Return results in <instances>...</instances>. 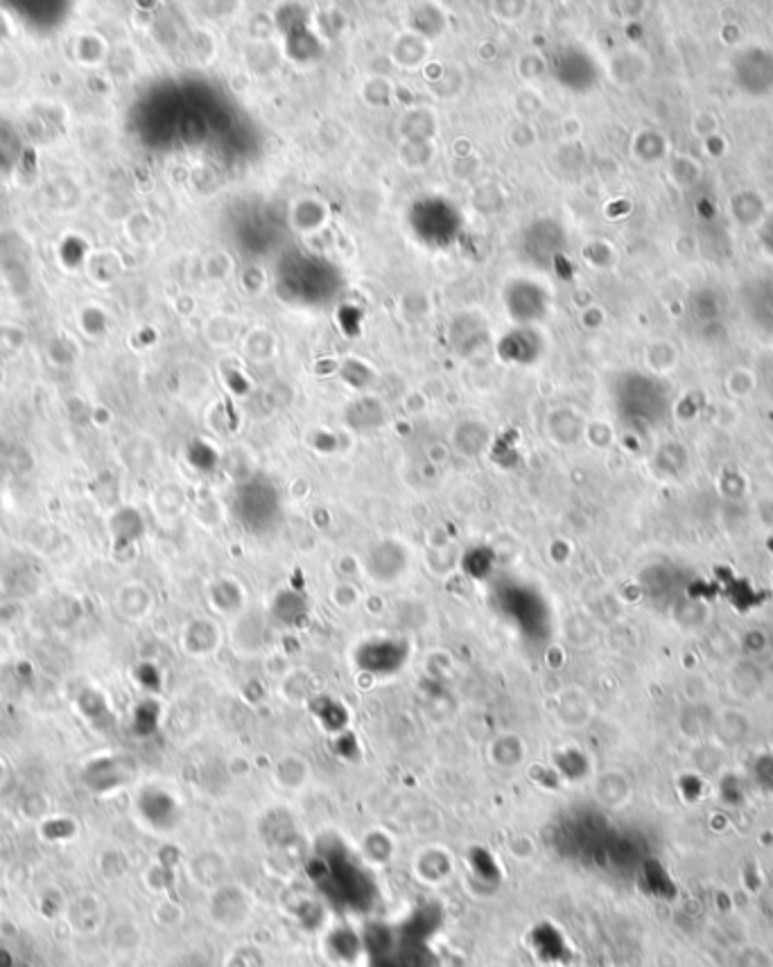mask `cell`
<instances>
[{
    "mask_svg": "<svg viewBox=\"0 0 773 967\" xmlns=\"http://www.w3.org/2000/svg\"><path fill=\"white\" fill-rule=\"evenodd\" d=\"M114 604H116V610L123 619L136 621V619H142L145 615H148V610L152 608V595L145 586L127 584L116 593Z\"/></svg>",
    "mask_w": 773,
    "mask_h": 967,
    "instance_id": "cell-1",
    "label": "cell"
}]
</instances>
